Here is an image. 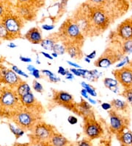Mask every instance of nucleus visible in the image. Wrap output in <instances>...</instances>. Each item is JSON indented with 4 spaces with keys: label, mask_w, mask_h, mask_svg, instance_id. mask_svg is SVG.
<instances>
[{
    "label": "nucleus",
    "mask_w": 132,
    "mask_h": 146,
    "mask_svg": "<svg viewBox=\"0 0 132 146\" xmlns=\"http://www.w3.org/2000/svg\"><path fill=\"white\" fill-rule=\"evenodd\" d=\"M14 89L18 96L19 97V98H21V97L25 95V94H28V93L32 92L31 91V87H30V86L26 82L24 81V80H22L21 82H20L19 84H18L17 86H16Z\"/></svg>",
    "instance_id": "nucleus-24"
},
{
    "label": "nucleus",
    "mask_w": 132,
    "mask_h": 146,
    "mask_svg": "<svg viewBox=\"0 0 132 146\" xmlns=\"http://www.w3.org/2000/svg\"><path fill=\"white\" fill-rule=\"evenodd\" d=\"M0 43H1V41H0Z\"/></svg>",
    "instance_id": "nucleus-64"
},
{
    "label": "nucleus",
    "mask_w": 132,
    "mask_h": 146,
    "mask_svg": "<svg viewBox=\"0 0 132 146\" xmlns=\"http://www.w3.org/2000/svg\"><path fill=\"white\" fill-rule=\"evenodd\" d=\"M55 131L56 129L53 125L41 120L36 123L33 128L30 131L29 134L30 143L33 145L39 146L46 142Z\"/></svg>",
    "instance_id": "nucleus-5"
},
{
    "label": "nucleus",
    "mask_w": 132,
    "mask_h": 146,
    "mask_svg": "<svg viewBox=\"0 0 132 146\" xmlns=\"http://www.w3.org/2000/svg\"><path fill=\"white\" fill-rule=\"evenodd\" d=\"M100 106H101L103 110L104 111H109L112 109V106L109 103H102V104H100Z\"/></svg>",
    "instance_id": "nucleus-42"
},
{
    "label": "nucleus",
    "mask_w": 132,
    "mask_h": 146,
    "mask_svg": "<svg viewBox=\"0 0 132 146\" xmlns=\"http://www.w3.org/2000/svg\"><path fill=\"white\" fill-rule=\"evenodd\" d=\"M129 66H131V67H132V60H131V61H130V64H129Z\"/></svg>",
    "instance_id": "nucleus-61"
},
{
    "label": "nucleus",
    "mask_w": 132,
    "mask_h": 146,
    "mask_svg": "<svg viewBox=\"0 0 132 146\" xmlns=\"http://www.w3.org/2000/svg\"><path fill=\"white\" fill-rule=\"evenodd\" d=\"M77 146H93L92 140L87 139V138H84L81 139L77 143Z\"/></svg>",
    "instance_id": "nucleus-36"
},
{
    "label": "nucleus",
    "mask_w": 132,
    "mask_h": 146,
    "mask_svg": "<svg viewBox=\"0 0 132 146\" xmlns=\"http://www.w3.org/2000/svg\"><path fill=\"white\" fill-rule=\"evenodd\" d=\"M131 21H132V16H131Z\"/></svg>",
    "instance_id": "nucleus-63"
},
{
    "label": "nucleus",
    "mask_w": 132,
    "mask_h": 146,
    "mask_svg": "<svg viewBox=\"0 0 132 146\" xmlns=\"http://www.w3.org/2000/svg\"><path fill=\"white\" fill-rule=\"evenodd\" d=\"M85 61H86L87 63H88V64H90V63L91 62V60H90V59H89L88 58H87V57L85 58Z\"/></svg>",
    "instance_id": "nucleus-59"
},
{
    "label": "nucleus",
    "mask_w": 132,
    "mask_h": 146,
    "mask_svg": "<svg viewBox=\"0 0 132 146\" xmlns=\"http://www.w3.org/2000/svg\"><path fill=\"white\" fill-rule=\"evenodd\" d=\"M19 99L21 106L24 107V108L37 111H39L41 113L42 112L43 107L41 106L40 103L37 101V99L35 98V95L32 92L21 97Z\"/></svg>",
    "instance_id": "nucleus-16"
},
{
    "label": "nucleus",
    "mask_w": 132,
    "mask_h": 146,
    "mask_svg": "<svg viewBox=\"0 0 132 146\" xmlns=\"http://www.w3.org/2000/svg\"><path fill=\"white\" fill-rule=\"evenodd\" d=\"M120 94L125 98V100L129 104V106L132 107V89H124Z\"/></svg>",
    "instance_id": "nucleus-30"
},
{
    "label": "nucleus",
    "mask_w": 132,
    "mask_h": 146,
    "mask_svg": "<svg viewBox=\"0 0 132 146\" xmlns=\"http://www.w3.org/2000/svg\"><path fill=\"white\" fill-rule=\"evenodd\" d=\"M22 108L19 97L14 89L4 86L0 87V110L11 114Z\"/></svg>",
    "instance_id": "nucleus-4"
},
{
    "label": "nucleus",
    "mask_w": 132,
    "mask_h": 146,
    "mask_svg": "<svg viewBox=\"0 0 132 146\" xmlns=\"http://www.w3.org/2000/svg\"><path fill=\"white\" fill-rule=\"evenodd\" d=\"M90 19L93 36H99L105 32L112 21L111 16L104 7L90 6Z\"/></svg>",
    "instance_id": "nucleus-3"
},
{
    "label": "nucleus",
    "mask_w": 132,
    "mask_h": 146,
    "mask_svg": "<svg viewBox=\"0 0 132 146\" xmlns=\"http://www.w3.org/2000/svg\"><path fill=\"white\" fill-rule=\"evenodd\" d=\"M87 1L90 3L89 5L90 6L98 7H104L108 2V0H87Z\"/></svg>",
    "instance_id": "nucleus-32"
},
{
    "label": "nucleus",
    "mask_w": 132,
    "mask_h": 146,
    "mask_svg": "<svg viewBox=\"0 0 132 146\" xmlns=\"http://www.w3.org/2000/svg\"><path fill=\"white\" fill-rule=\"evenodd\" d=\"M24 38L33 44H40L42 40L43 39L42 32L38 27H34L30 28L25 33Z\"/></svg>",
    "instance_id": "nucleus-18"
},
{
    "label": "nucleus",
    "mask_w": 132,
    "mask_h": 146,
    "mask_svg": "<svg viewBox=\"0 0 132 146\" xmlns=\"http://www.w3.org/2000/svg\"><path fill=\"white\" fill-rule=\"evenodd\" d=\"M67 71L68 70H65L63 66H59L58 70H57V73L60 74V75H62V76H65L66 73H67Z\"/></svg>",
    "instance_id": "nucleus-47"
},
{
    "label": "nucleus",
    "mask_w": 132,
    "mask_h": 146,
    "mask_svg": "<svg viewBox=\"0 0 132 146\" xmlns=\"http://www.w3.org/2000/svg\"><path fill=\"white\" fill-rule=\"evenodd\" d=\"M99 146H107V145H99Z\"/></svg>",
    "instance_id": "nucleus-62"
},
{
    "label": "nucleus",
    "mask_w": 132,
    "mask_h": 146,
    "mask_svg": "<svg viewBox=\"0 0 132 146\" xmlns=\"http://www.w3.org/2000/svg\"><path fill=\"white\" fill-rule=\"evenodd\" d=\"M32 89L36 92L42 93L43 92V87L42 84L40 82H38L37 80H33V82H32Z\"/></svg>",
    "instance_id": "nucleus-35"
},
{
    "label": "nucleus",
    "mask_w": 132,
    "mask_h": 146,
    "mask_svg": "<svg viewBox=\"0 0 132 146\" xmlns=\"http://www.w3.org/2000/svg\"><path fill=\"white\" fill-rule=\"evenodd\" d=\"M96 50H93V52H90V54H88V55H86V56L85 57L88 58L89 59H90V60H93V59H95V57H96Z\"/></svg>",
    "instance_id": "nucleus-48"
},
{
    "label": "nucleus",
    "mask_w": 132,
    "mask_h": 146,
    "mask_svg": "<svg viewBox=\"0 0 132 146\" xmlns=\"http://www.w3.org/2000/svg\"><path fill=\"white\" fill-rule=\"evenodd\" d=\"M36 69H37V68L35 67L33 65H28V66H26V70H27V71H28L30 73L33 72L34 70H35Z\"/></svg>",
    "instance_id": "nucleus-54"
},
{
    "label": "nucleus",
    "mask_w": 132,
    "mask_h": 146,
    "mask_svg": "<svg viewBox=\"0 0 132 146\" xmlns=\"http://www.w3.org/2000/svg\"><path fill=\"white\" fill-rule=\"evenodd\" d=\"M36 64H41V61H40V59H39V56H37V59H36Z\"/></svg>",
    "instance_id": "nucleus-60"
},
{
    "label": "nucleus",
    "mask_w": 132,
    "mask_h": 146,
    "mask_svg": "<svg viewBox=\"0 0 132 146\" xmlns=\"http://www.w3.org/2000/svg\"><path fill=\"white\" fill-rule=\"evenodd\" d=\"M41 54L42 55H43L44 57L46 58H48L49 60H53L54 59V58L52 57V55H51V54L48 53V52H41Z\"/></svg>",
    "instance_id": "nucleus-53"
},
{
    "label": "nucleus",
    "mask_w": 132,
    "mask_h": 146,
    "mask_svg": "<svg viewBox=\"0 0 132 146\" xmlns=\"http://www.w3.org/2000/svg\"><path fill=\"white\" fill-rule=\"evenodd\" d=\"M13 123L25 131H30L35 124L41 120V113L26 108L20 109L12 114Z\"/></svg>",
    "instance_id": "nucleus-2"
},
{
    "label": "nucleus",
    "mask_w": 132,
    "mask_h": 146,
    "mask_svg": "<svg viewBox=\"0 0 132 146\" xmlns=\"http://www.w3.org/2000/svg\"><path fill=\"white\" fill-rule=\"evenodd\" d=\"M69 71L72 73V74H74V76L81 77V74H80V72H79V69H76V68H70V70H69Z\"/></svg>",
    "instance_id": "nucleus-46"
},
{
    "label": "nucleus",
    "mask_w": 132,
    "mask_h": 146,
    "mask_svg": "<svg viewBox=\"0 0 132 146\" xmlns=\"http://www.w3.org/2000/svg\"><path fill=\"white\" fill-rule=\"evenodd\" d=\"M17 1L19 4L30 5H32V6H34V5H35V2H37V0H17Z\"/></svg>",
    "instance_id": "nucleus-39"
},
{
    "label": "nucleus",
    "mask_w": 132,
    "mask_h": 146,
    "mask_svg": "<svg viewBox=\"0 0 132 146\" xmlns=\"http://www.w3.org/2000/svg\"><path fill=\"white\" fill-rule=\"evenodd\" d=\"M76 109H77V112L79 114H81L83 117H86V116L93 115V112L92 111L91 104L84 99H81L80 103L76 104Z\"/></svg>",
    "instance_id": "nucleus-23"
},
{
    "label": "nucleus",
    "mask_w": 132,
    "mask_h": 146,
    "mask_svg": "<svg viewBox=\"0 0 132 146\" xmlns=\"http://www.w3.org/2000/svg\"><path fill=\"white\" fill-rule=\"evenodd\" d=\"M39 146H74V145L68 139L56 131L46 142Z\"/></svg>",
    "instance_id": "nucleus-15"
},
{
    "label": "nucleus",
    "mask_w": 132,
    "mask_h": 146,
    "mask_svg": "<svg viewBox=\"0 0 132 146\" xmlns=\"http://www.w3.org/2000/svg\"><path fill=\"white\" fill-rule=\"evenodd\" d=\"M65 79H67V80H73L74 79V74L70 72L69 70H68L67 73H66V75H65Z\"/></svg>",
    "instance_id": "nucleus-49"
},
{
    "label": "nucleus",
    "mask_w": 132,
    "mask_h": 146,
    "mask_svg": "<svg viewBox=\"0 0 132 146\" xmlns=\"http://www.w3.org/2000/svg\"><path fill=\"white\" fill-rule=\"evenodd\" d=\"M51 55H52L53 58H57V57H58V55H59L58 54H56V52H52V53H51Z\"/></svg>",
    "instance_id": "nucleus-58"
},
{
    "label": "nucleus",
    "mask_w": 132,
    "mask_h": 146,
    "mask_svg": "<svg viewBox=\"0 0 132 146\" xmlns=\"http://www.w3.org/2000/svg\"><path fill=\"white\" fill-rule=\"evenodd\" d=\"M66 46V52L73 59L80 60L83 57V52L81 50L82 46L78 44H65Z\"/></svg>",
    "instance_id": "nucleus-19"
},
{
    "label": "nucleus",
    "mask_w": 132,
    "mask_h": 146,
    "mask_svg": "<svg viewBox=\"0 0 132 146\" xmlns=\"http://www.w3.org/2000/svg\"><path fill=\"white\" fill-rule=\"evenodd\" d=\"M60 37L57 33L55 34H51V36H48L46 38H43L41 42L40 45L43 49L47 51H52L53 46L55 44L60 41Z\"/></svg>",
    "instance_id": "nucleus-21"
},
{
    "label": "nucleus",
    "mask_w": 132,
    "mask_h": 146,
    "mask_svg": "<svg viewBox=\"0 0 132 146\" xmlns=\"http://www.w3.org/2000/svg\"><path fill=\"white\" fill-rule=\"evenodd\" d=\"M41 28L45 31H51L55 28V26L54 25H48V24H45V25H42Z\"/></svg>",
    "instance_id": "nucleus-41"
},
{
    "label": "nucleus",
    "mask_w": 132,
    "mask_h": 146,
    "mask_svg": "<svg viewBox=\"0 0 132 146\" xmlns=\"http://www.w3.org/2000/svg\"><path fill=\"white\" fill-rule=\"evenodd\" d=\"M123 55H129L132 52V41H123V44L120 46Z\"/></svg>",
    "instance_id": "nucleus-28"
},
{
    "label": "nucleus",
    "mask_w": 132,
    "mask_h": 146,
    "mask_svg": "<svg viewBox=\"0 0 132 146\" xmlns=\"http://www.w3.org/2000/svg\"><path fill=\"white\" fill-rule=\"evenodd\" d=\"M124 56L125 55H123L120 46H109L94 62V65L96 67L108 68L121 61Z\"/></svg>",
    "instance_id": "nucleus-6"
},
{
    "label": "nucleus",
    "mask_w": 132,
    "mask_h": 146,
    "mask_svg": "<svg viewBox=\"0 0 132 146\" xmlns=\"http://www.w3.org/2000/svg\"><path fill=\"white\" fill-rule=\"evenodd\" d=\"M1 21L7 29L12 39H15L21 36V30L24 25V20L17 13H13L11 11H8L1 19Z\"/></svg>",
    "instance_id": "nucleus-8"
},
{
    "label": "nucleus",
    "mask_w": 132,
    "mask_h": 146,
    "mask_svg": "<svg viewBox=\"0 0 132 146\" xmlns=\"http://www.w3.org/2000/svg\"><path fill=\"white\" fill-rule=\"evenodd\" d=\"M115 34L122 41H132V21L127 19L119 24L115 31Z\"/></svg>",
    "instance_id": "nucleus-14"
},
{
    "label": "nucleus",
    "mask_w": 132,
    "mask_h": 146,
    "mask_svg": "<svg viewBox=\"0 0 132 146\" xmlns=\"http://www.w3.org/2000/svg\"><path fill=\"white\" fill-rule=\"evenodd\" d=\"M57 33L60 40L64 44H78L83 46L85 37L72 17L67 19L62 24Z\"/></svg>",
    "instance_id": "nucleus-1"
},
{
    "label": "nucleus",
    "mask_w": 132,
    "mask_h": 146,
    "mask_svg": "<svg viewBox=\"0 0 132 146\" xmlns=\"http://www.w3.org/2000/svg\"><path fill=\"white\" fill-rule=\"evenodd\" d=\"M7 12H8V11L7 10V7L5 2L0 1V19L6 14Z\"/></svg>",
    "instance_id": "nucleus-37"
},
{
    "label": "nucleus",
    "mask_w": 132,
    "mask_h": 146,
    "mask_svg": "<svg viewBox=\"0 0 132 146\" xmlns=\"http://www.w3.org/2000/svg\"><path fill=\"white\" fill-rule=\"evenodd\" d=\"M20 61L24 63H31L32 61V59L30 57H25L23 55H20L19 56Z\"/></svg>",
    "instance_id": "nucleus-45"
},
{
    "label": "nucleus",
    "mask_w": 132,
    "mask_h": 146,
    "mask_svg": "<svg viewBox=\"0 0 132 146\" xmlns=\"http://www.w3.org/2000/svg\"><path fill=\"white\" fill-rule=\"evenodd\" d=\"M53 52H56L58 55H62L66 53V46L63 43H56L54 45L52 49Z\"/></svg>",
    "instance_id": "nucleus-29"
},
{
    "label": "nucleus",
    "mask_w": 132,
    "mask_h": 146,
    "mask_svg": "<svg viewBox=\"0 0 132 146\" xmlns=\"http://www.w3.org/2000/svg\"><path fill=\"white\" fill-rule=\"evenodd\" d=\"M81 86L83 89H85L87 92L88 94H90V96L92 97H96L97 96V93L95 89H94L93 86L90 85V84H87L85 81H82L81 82Z\"/></svg>",
    "instance_id": "nucleus-31"
},
{
    "label": "nucleus",
    "mask_w": 132,
    "mask_h": 146,
    "mask_svg": "<svg viewBox=\"0 0 132 146\" xmlns=\"http://www.w3.org/2000/svg\"><path fill=\"white\" fill-rule=\"evenodd\" d=\"M120 146H132V131L125 130L115 134Z\"/></svg>",
    "instance_id": "nucleus-22"
},
{
    "label": "nucleus",
    "mask_w": 132,
    "mask_h": 146,
    "mask_svg": "<svg viewBox=\"0 0 132 146\" xmlns=\"http://www.w3.org/2000/svg\"><path fill=\"white\" fill-rule=\"evenodd\" d=\"M112 106V109L117 111L121 114L128 115L130 113V106L125 100H120V99H114L111 101Z\"/></svg>",
    "instance_id": "nucleus-20"
},
{
    "label": "nucleus",
    "mask_w": 132,
    "mask_h": 146,
    "mask_svg": "<svg viewBox=\"0 0 132 146\" xmlns=\"http://www.w3.org/2000/svg\"><path fill=\"white\" fill-rule=\"evenodd\" d=\"M11 70L13 72H15L18 76L24 77V78H29V75L26 73H25L23 70H21V69H19V67L16 66V65H12Z\"/></svg>",
    "instance_id": "nucleus-33"
},
{
    "label": "nucleus",
    "mask_w": 132,
    "mask_h": 146,
    "mask_svg": "<svg viewBox=\"0 0 132 146\" xmlns=\"http://www.w3.org/2000/svg\"><path fill=\"white\" fill-rule=\"evenodd\" d=\"M41 72H42L43 74V75H46V76H47V77L51 76V75H55V73H53L52 72L50 71V70H43L42 71H41Z\"/></svg>",
    "instance_id": "nucleus-52"
},
{
    "label": "nucleus",
    "mask_w": 132,
    "mask_h": 146,
    "mask_svg": "<svg viewBox=\"0 0 132 146\" xmlns=\"http://www.w3.org/2000/svg\"><path fill=\"white\" fill-rule=\"evenodd\" d=\"M67 64H68L69 66H70L72 68H76V69H79V68H81V66L80 65H79L76 63L72 62V61H67Z\"/></svg>",
    "instance_id": "nucleus-50"
},
{
    "label": "nucleus",
    "mask_w": 132,
    "mask_h": 146,
    "mask_svg": "<svg viewBox=\"0 0 132 146\" xmlns=\"http://www.w3.org/2000/svg\"><path fill=\"white\" fill-rule=\"evenodd\" d=\"M68 122L70 123V125H76L78 123V119L75 116L70 115L68 117Z\"/></svg>",
    "instance_id": "nucleus-40"
},
{
    "label": "nucleus",
    "mask_w": 132,
    "mask_h": 146,
    "mask_svg": "<svg viewBox=\"0 0 132 146\" xmlns=\"http://www.w3.org/2000/svg\"><path fill=\"white\" fill-rule=\"evenodd\" d=\"M22 80L20 76L12 71L11 69L0 67V82L5 86L15 89Z\"/></svg>",
    "instance_id": "nucleus-13"
},
{
    "label": "nucleus",
    "mask_w": 132,
    "mask_h": 146,
    "mask_svg": "<svg viewBox=\"0 0 132 146\" xmlns=\"http://www.w3.org/2000/svg\"><path fill=\"white\" fill-rule=\"evenodd\" d=\"M53 100L61 106L65 107L74 111H76L77 112L76 104L74 101V96L68 92L53 90Z\"/></svg>",
    "instance_id": "nucleus-12"
},
{
    "label": "nucleus",
    "mask_w": 132,
    "mask_h": 146,
    "mask_svg": "<svg viewBox=\"0 0 132 146\" xmlns=\"http://www.w3.org/2000/svg\"><path fill=\"white\" fill-rule=\"evenodd\" d=\"M30 75H32V77H34L36 80L37 79H40L41 78V71L39 70H37V69H36L35 70H34L33 72H32L30 73Z\"/></svg>",
    "instance_id": "nucleus-43"
},
{
    "label": "nucleus",
    "mask_w": 132,
    "mask_h": 146,
    "mask_svg": "<svg viewBox=\"0 0 132 146\" xmlns=\"http://www.w3.org/2000/svg\"><path fill=\"white\" fill-rule=\"evenodd\" d=\"M79 27L85 37H93L90 19V5H82L76 10L72 17Z\"/></svg>",
    "instance_id": "nucleus-7"
},
{
    "label": "nucleus",
    "mask_w": 132,
    "mask_h": 146,
    "mask_svg": "<svg viewBox=\"0 0 132 146\" xmlns=\"http://www.w3.org/2000/svg\"><path fill=\"white\" fill-rule=\"evenodd\" d=\"M7 47L10 49H15V48H17L18 46L13 42H11V43H9L8 44H7Z\"/></svg>",
    "instance_id": "nucleus-55"
},
{
    "label": "nucleus",
    "mask_w": 132,
    "mask_h": 146,
    "mask_svg": "<svg viewBox=\"0 0 132 146\" xmlns=\"http://www.w3.org/2000/svg\"><path fill=\"white\" fill-rule=\"evenodd\" d=\"M130 59H129V57L128 55H125L124 57L123 58L121 61H119L118 64L116 65V68L118 69V68H121L123 67V66H127V65H129L130 64Z\"/></svg>",
    "instance_id": "nucleus-34"
},
{
    "label": "nucleus",
    "mask_w": 132,
    "mask_h": 146,
    "mask_svg": "<svg viewBox=\"0 0 132 146\" xmlns=\"http://www.w3.org/2000/svg\"><path fill=\"white\" fill-rule=\"evenodd\" d=\"M8 127L10 131H11V133L16 137V139H19L20 137H23V136L24 135L25 132H26L24 130H23L22 128L17 126L15 123L14 124H12V123H9Z\"/></svg>",
    "instance_id": "nucleus-26"
},
{
    "label": "nucleus",
    "mask_w": 132,
    "mask_h": 146,
    "mask_svg": "<svg viewBox=\"0 0 132 146\" xmlns=\"http://www.w3.org/2000/svg\"><path fill=\"white\" fill-rule=\"evenodd\" d=\"M14 146H34L31 143H16Z\"/></svg>",
    "instance_id": "nucleus-56"
},
{
    "label": "nucleus",
    "mask_w": 132,
    "mask_h": 146,
    "mask_svg": "<svg viewBox=\"0 0 132 146\" xmlns=\"http://www.w3.org/2000/svg\"><path fill=\"white\" fill-rule=\"evenodd\" d=\"M80 93H81V95L83 98H85L87 100L89 98V94H88L87 92L85 89H83L82 88V89L81 90Z\"/></svg>",
    "instance_id": "nucleus-51"
},
{
    "label": "nucleus",
    "mask_w": 132,
    "mask_h": 146,
    "mask_svg": "<svg viewBox=\"0 0 132 146\" xmlns=\"http://www.w3.org/2000/svg\"><path fill=\"white\" fill-rule=\"evenodd\" d=\"M104 84L106 87L111 90L114 93H119V83L115 78H106L104 79Z\"/></svg>",
    "instance_id": "nucleus-25"
},
{
    "label": "nucleus",
    "mask_w": 132,
    "mask_h": 146,
    "mask_svg": "<svg viewBox=\"0 0 132 146\" xmlns=\"http://www.w3.org/2000/svg\"><path fill=\"white\" fill-rule=\"evenodd\" d=\"M112 74L124 89H132V67L129 65L114 70Z\"/></svg>",
    "instance_id": "nucleus-11"
},
{
    "label": "nucleus",
    "mask_w": 132,
    "mask_h": 146,
    "mask_svg": "<svg viewBox=\"0 0 132 146\" xmlns=\"http://www.w3.org/2000/svg\"><path fill=\"white\" fill-rule=\"evenodd\" d=\"M69 0H61L60 3L59 4V13H63L65 11V8L67 7L68 2Z\"/></svg>",
    "instance_id": "nucleus-38"
},
{
    "label": "nucleus",
    "mask_w": 132,
    "mask_h": 146,
    "mask_svg": "<svg viewBox=\"0 0 132 146\" xmlns=\"http://www.w3.org/2000/svg\"><path fill=\"white\" fill-rule=\"evenodd\" d=\"M16 13L24 20H26V21H31L35 16L34 7L30 5L19 4V5L16 8Z\"/></svg>",
    "instance_id": "nucleus-17"
},
{
    "label": "nucleus",
    "mask_w": 132,
    "mask_h": 146,
    "mask_svg": "<svg viewBox=\"0 0 132 146\" xmlns=\"http://www.w3.org/2000/svg\"><path fill=\"white\" fill-rule=\"evenodd\" d=\"M83 132L85 137L90 140L99 139L104 134V128L93 115L83 117Z\"/></svg>",
    "instance_id": "nucleus-9"
},
{
    "label": "nucleus",
    "mask_w": 132,
    "mask_h": 146,
    "mask_svg": "<svg viewBox=\"0 0 132 146\" xmlns=\"http://www.w3.org/2000/svg\"><path fill=\"white\" fill-rule=\"evenodd\" d=\"M7 40L10 41L12 39L11 36L9 35L7 29L5 28L2 21L0 19V41H7Z\"/></svg>",
    "instance_id": "nucleus-27"
},
{
    "label": "nucleus",
    "mask_w": 132,
    "mask_h": 146,
    "mask_svg": "<svg viewBox=\"0 0 132 146\" xmlns=\"http://www.w3.org/2000/svg\"><path fill=\"white\" fill-rule=\"evenodd\" d=\"M48 78H49V80L50 82H51V83H57V82H60V81H61V79H60V78L56 76V75L49 76L48 77Z\"/></svg>",
    "instance_id": "nucleus-44"
},
{
    "label": "nucleus",
    "mask_w": 132,
    "mask_h": 146,
    "mask_svg": "<svg viewBox=\"0 0 132 146\" xmlns=\"http://www.w3.org/2000/svg\"><path fill=\"white\" fill-rule=\"evenodd\" d=\"M87 100H88V102H89L90 104H93V105H95V104H97L96 100H94V99H93V98H89Z\"/></svg>",
    "instance_id": "nucleus-57"
},
{
    "label": "nucleus",
    "mask_w": 132,
    "mask_h": 146,
    "mask_svg": "<svg viewBox=\"0 0 132 146\" xmlns=\"http://www.w3.org/2000/svg\"><path fill=\"white\" fill-rule=\"evenodd\" d=\"M109 128L114 134L128 129L130 124V119L127 115L112 109L109 111Z\"/></svg>",
    "instance_id": "nucleus-10"
}]
</instances>
